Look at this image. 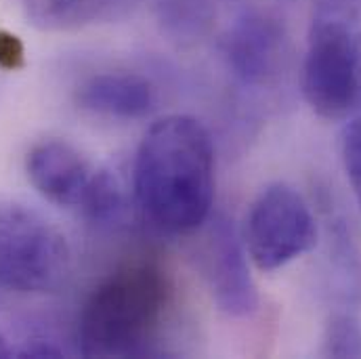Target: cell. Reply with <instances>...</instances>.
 Returning <instances> with one entry per match:
<instances>
[{"mask_svg": "<svg viewBox=\"0 0 361 359\" xmlns=\"http://www.w3.org/2000/svg\"><path fill=\"white\" fill-rule=\"evenodd\" d=\"M66 236L40 212L0 202V288L23 294L57 292L70 277Z\"/></svg>", "mask_w": 361, "mask_h": 359, "instance_id": "cell-3", "label": "cell"}, {"mask_svg": "<svg viewBox=\"0 0 361 359\" xmlns=\"http://www.w3.org/2000/svg\"><path fill=\"white\" fill-rule=\"evenodd\" d=\"M23 15L40 30H78L109 19L137 0H17Z\"/></svg>", "mask_w": 361, "mask_h": 359, "instance_id": "cell-10", "label": "cell"}, {"mask_svg": "<svg viewBox=\"0 0 361 359\" xmlns=\"http://www.w3.org/2000/svg\"><path fill=\"white\" fill-rule=\"evenodd\" d=\"M322 355L326 358H361V324L349 313L334 315L324 332Z\"/></svg>", "mask_w": 361, "mask_h": 359, "instance_id": "cell-11", "label": "cell"}, {"mask_svg": "<svg viewBox=\"0 0 361 359\" xmlns=\"http://www.w3.org/2000/svg\"><path fill=\"white\" fill-rule=\"evenodd\" d=\"M32 185L53 204L80 210L99 179L97 169L70 143L42 141L32 147L25 160Z\"/></svg>", "mask_w": 361, "mask_h": 359, "instance_id": "cell-8", "label": "cell"}, {"mask_svg": "<svg viewBox=\"0 0 361 359\" xmlns=\"http://www.w3.org/2000/svg\"><path fill=\"white\" fill-rule=\"evenodd\" d=\"M78 105L90 114L114 120L145 118L158 101L154 85L126 72H109L90 76L78 87Z\"/></svg>", "mask_w": 361, "mask_h": 359, "instance_id": "cell-9", "label": "cell"}, {"mask_svg": "<svg viewBox=\"0 0 361 359\" xmlns=\"http://www.w3.org/2000/svg\"><path fill=\"white\" fill-rule=\"evenodd\" d=\"M15 358H63V351L59 347H55L53 343H47V341H32L30 345H25L23 349H19L15 353Z\"/></svg>", "mask_w": 361, "mask_h": 359, "instance_id": "cell-13", "label": "cell"}, {"mask_svg": "<svg viewBox=\"0 0 361 359\" xmlns=\"http://www.w3.org/2000/svg\"><path fill=\"white\" fill-rule=\"evenodd\" d=\"M15 358V349L6 343V339L0 334V359H8Z\"/></svg>", "mask_w": 361, "mask_h": 359, "instance_id": "cell-15", "label": "cell"}, {"mask_svg": "<svg viewBox=\"0 0 361 359\" xmlns=\"http://www.w3.org/2000/svg\"><path fill=\"white\" fill-rule=\"evenodd\" d=\"M221 49L233 78L244 87L259 89L279 74L286 34L277 19L263 13H248L227 30Z\"/></svg>", "mask_w": 361, "mask_h": 359, "instance_id": "cell-7", "label": "cell"}, {"mask_svg": "<svg viewBox=\"0 0 361 359\" xmlns=\"http://www.w3.org/2000/svg\"><path fill=\"white\" fill-rule=\"evenodd\" d=\"M135 195L160 231L189 233L206 223L214 200V147L191 116H166L145 133L135 160Z\"/></svg>", "mask_w": 361, "mask_h": 359, "instance_id": "cell-1", "label": "cell"}, {"mask_svg": "<svg viewBox=\"0 0 361 359\" xmlns=\"http://www.w3.org/2000/svg\"><path fill=\"white\" fill-rule=\"evenodd\" d=\"M317 242L315 217L305 197L290 185L265 187L250 206L244 244L261 271L286 267Z\"/></svg>", "mask_w": 361, "mask_h": 359, "instance_id": "cell-5", "label": "cell"}, {"mask_svg": "<svg viewBox=\"0 0 361 359\" xmlns=\"http://www.w3.org/2000/svg\"><path fill=\"white\" fill-rule=\"evenodd\" d=\"M204 271L216 307L229 317H248L259 307V292L248 269L242 240L227 217H219L204 248Z\"/></svg>", "mask_w": 361, "mask_h": 359, "instance_id": "cell-6", "label": "cell"}, {"mask_svg": "<svg viewBox=\"0 0 361 359\" xmlns=\"http://www.w3.org/2000/svg\"><path fill=\"white\" fill-rule=\"evenodd\" d=\"M343 164L361 206V120L349 124L343 135Z\"/></svg>", "mask_w": 361, "mask_h": 359, "instance_id": "cell-12", "label": "cell"}, {"mask_svg": "<svg viewBox=\"0 0 361 359\" xmlns=\"http://www.w3.org/2000/svg\"><path fill=\"white\" fill-rule=\"evenodd\" d=\"M302 92L324 120H343L360 103V47L338 6H324L313 19L302 63Z\"/></svg>", "mask_w": 361, "mask_h": 359, "instance_id": "cell-4", "label": "cell"}, {"mask_svg": "<svg viewBox=\"0 0 361 359\" xmlns=\"http://www.w3.org/2000/svg\"><path fill=\"white\" fill-rule=\"evenodd\" d=\"M21 55H23V51L13 36H0V63L2 66L15 68L17 61L21 59Z\"/></svg>", "mask_w": 361, "mask_h": 359, "instance_id": "cell-14", "label": "cell"}, {"mask_svg": "<svg viewBox=\"0 0 361 359\" xmlns=\"http://www.w3.org/2000/svg\"><path fill=\"white\" fill-rule=\"evenodd\" d=\"M171 281L154 263L111 273L89 296L78 345L85 358H143L156 353L171 307Z\"/></svg>", "mask_w": 361, "mask_h": 359, "instance_id": "cell-2", "label": "cell"}]
</instances>
